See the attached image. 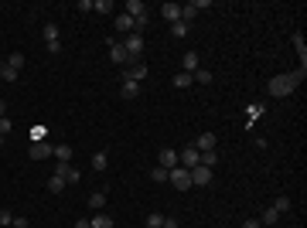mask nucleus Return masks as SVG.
<instances>
[{"label": "nucleus", "instance_id": "nucleus-15", "mask_svg": "<svg viewBox=\"0 0 307 228\" xmlns=\"http://www.w3.org/2000/svg\"><path fill=\"white\" fill-rule=\"evenodd\" d=\"M160 11H164V21H168V24H178V21H181V4H171V0H168Z\"/></svg>", "mask_w": 307, "mask_h": 228}, {"label": "nucleus", "instance_id": "nucleus-18", "mask_svg": "<svg viewBox=\"0 0 307 228\" xmlns=\"http://www.w3.org/2000/svg\"><path fill=\"white\" fill-rule=\"evenodd\" d=\"M89 225L92 228H116L113 225V215H106V211H96V215L89 218Z\"/></svg>", "mask_w": 307, "mask_h": 228}, {"label": "nucleus", "instance_id": "nucleus-6", "mask_svg": "<svg viewBox=\"0 0 307 228\" xmlns=\"http://www.w3.org/2000/svg\"><path fill=\"white\" fill-rule=\"evenodd\" d=\"M109 61H113V65H133V61H130V55H126V48H123V41H113V45H109Z\"/></svg>", "mask_w": 307, "mask_h": 228}, {"label": "nucleus", "instance_id": "nucleus-23", "mask_svg": "<svg viewBox=\"0 0 307 228\" xmlns=\"http://www.w3.org/2000/svg\"><path fill=\"white\" fill-rule=\"evenodd\" d=\"M68 184H65V177H58V174H51V177H48V191L51 194H58V191H65Z\"/></svg>", "mask_w": 307, "mask_h": 228}, {"label": "nucleus", "instance_id": "nucleus-44", "mask_svg": "<svg viewBox=\"0 0 307 228\" xmlns=\"http://www.w3.org/2000/svg\"><path fill=\"white\" fill-rule=\"evenodd\" d=\"M4 140H7V137H0V147H4Z\"/></svg>", "mask_w": 307, "mask_h": 228}, {"label": "nucleus", "instance_id": "nucleus-42", "mask_svg": "<svg viewBox=\"0 0 307 228\" xmlns=\"http://www.w3.org/2000/svg\"><path fill=\"white\" fill-rule=\"evenodd\" d=\"M4 116H7V103H4V99H0V119H4Z\"/></svg>", "mask_w": 307, "mask_h": 228}, {"label": "nucleus", "instance_id": "nucleus-3", "mask_svg": "<svg viewBox=\"0 0 307 228\" xmlns=\"http://www.w3.org/2000/svg\"><path fill=\"white\" fill-rule=\"evenodd\" d=\"M168 181L174 184L178 191H188V187H191V171L178 164V167H171V171H168Z\"/></svg>", "mask_w": 307, "mask_h": 228}, {"label": "nucleus", "instance_id": "nucleus-37", "mask_svg": "<svg viewBox=\"0 0 307 228\" xmlns=\"http://www.w3.org/2000/svg\"><path fill=\"white\" fill-rule=\"evenodd\" d=\"M11 221H14V215H11V211H7V208H0V228H7V225H11Z\"/></svg>", "mask_w": 307, "mask_h": 228}, {"label": "nucleus", "instance_id": "nucleus-10", "mask_svg": "<svg viewBox=\"0 0 307 228\" xmlns=\"http://www.w3.org/2000/svg\"><path fill=\"white\" fill-rule=\"evenodd\" d=\"M178 164L191 171V167H198V164H202V153H198L194 147H188V150H181V153H178Z\"/></svg>", "mask_w": 307, "mask_h": 228}, {"label": "nucleus", "instance_id": "nucleus-27", "mask_svg": "<svg viewBox=\"0 0 307 228\" xmlns=\"http://www.w3.org/2000/svg\"><path fill=\"white\" fill-rule=\"evenodd\" d=\"M55 157H58V164H68V160H72V147L58 143V147H55Z\"/></svg>", "mask_w": 307, "mask_h": 228}, {"label": "nucleus", "instance_id": "nucleus-8", "mask_svg": "<svg viewBox=\"0 0 307 228\" xmlns=\"http://www.w3.org/2000/svg\"><path fill=\"white\" fill-rule=\"evenodd\" d=\"M55 153V143H45V140H38V143H31V150H27V157L31 160H45Z\"/></svg>", "mask_w": 307, "mask_h": 228}, {"label": "nucleus", "instance_id": "nucleus-22", "mask_svg": "<svg viewBox=\"0 0 307 228\" xmlns=\"http://www.w3.org/2000/svg\"><path fill=\"white\" fill-rule=\"evenodd\" d=\"M294 48H297V55H300V69L307 65V45H304V35H294Z\"/></svg>", "mask_w": 307, "mask_h": 228}, {"label": "nucleus", "instance_id": "nucleus-33", "mask_svg": "<svg viewBox=\"0 0 307 228\" xmlns=\"http://www.w3.org/2000/svg\"><path fill=\"white\" fill-rule=\"evenodd\" d=\"M150 181H154V184H164V181H168V171H164V167H154V171H150Z\"/></svg>", "mask_w": 307, "mask_h": 228}, {"label": "nucleus", "instance_id": "nucleus-29", "mask_svg": "<svg viewBox=\"0 0 307 228\" xmlns=\"http://www.w3.org/2000/svg\"><path fill=\"white\" fill-rule=\"evenodd\" d=\"M191 79L198 82V85H212V72H208V69H198V72L191 75Z\"/></svg>", "mask_w": 307, "mask_h": 228}, {"label": "nucleus", "instance_id": "nucleus-5", "mask_svg": "<svg viewBox=\"0 0 307 228\" xmlns=\"http://www.w3.org/2000/svg\"><path fill=\"white\" fill-rule=\"evenodd\" d=\"M144 79H147V65L133 61V65H126V69H123V82H136V85H140Z\"/></svg>", "mask_w": 307, "mask_h": 228}, {"label": "nucleus", "instance_id": "nucleus-43", "mask_svg": "<svg viewBox=\"0 0 307 228\" xmlns=\"http://www.w3.org/2000/svg\"><path fill=\"white\" fill-rule=\"evenodd\" d=\"M242 228H263V225H260V221H246Z\"/></svg>", "mask_w": 307, "mask_h": 228}, {"label": "nucleus", "instance_id": "nucleus-28", "mask_svg": "<svg viewBox=\"0 0 307 228\" xmlns=\"http://www.w3.org/2000/svg\"><path fill=\"white\" fill-rule=\"evenodd\" d=\"M218 164V150H205L202 153V167H215Z\"/></svg>", "mask_w": 307, "mask_h": 228}, {"label": "nucleus", "instance_id": "nucleus-41", "mask_svg": "<svg viewBox=\"0 0 307 228\" xmlns=\"http://www.w3.org/2000/svg\"><path fill=\"white\" fill-rule=\"evenodd\" d=\"M75 228H92V225H89V218H79V221H75Z\"/></svg>", "mask_w": 307, "mask_h": 228}, {"label": "nucleus", "instance_id": "nucleus-38", "mask_svg": "<svg viewBox=\"0 0 307 228\" xmlns=\"http://www.w3.org/2000/svg\"><path fill=\"white\" fill-rule=\"evenodd\" d=\"M191 7H194V11H208V7H212V0H194Z\"/></svg>", "mask_w": 307, "mask_h": 228}, {"label": "nucleus", "instance_id": "nucleus-31", "mask_svg": "<svg viewBox=\"0 0 307 228\" xmlns=\"http://www.w3.org/2000/svg\"><path fill=\"white\" fill-rule=\"evenodd\" d=\"M144 225H147V228H160V225H164V215H160V211H150Z\"/></svg>", "mask_w": 307, "mask_h": 228}, {"label": "nucleus", "instance_id": "nucleus-17", "mask_svg": "<svg viewBox=\"0 0 307 228\" xmlns=\"http://www.w3.org/2000/svg\"><path fill=\"white\" fill-rule=\"evenodd\" d=\"M280 218H284V215H280V211H276V208H266V211H263V218H256V221H260V225L263 228H273V225H276V221H280Z\"/></svg>", "mask_w": 307, "mask_h": 228}, {"label": "nucleus", "instance_id": "nucleus-20", "mask_svg": "<svg viewBox=\"0 0 307 228\" xmlns=\"http://www.w3.org/2000/svg\"><path fill=\"white\" fill-rule=\"evenodd\" d=\"M120 95H123V99H136V95H140V85H136V82H123V85H120Z\"/></svg>", "mask_w": 307, "mask_h": 228}, {"label": "nucleus", "instance_id": "nucleus-39", "mask_svg": "<svg viewBox=\"0 0 307 228\" xmlns=\"http://www.w3.org/2000/svg\"><path fill=\"white\" fill-rule=\"evenodd\" d=\"M11 228H27V218H21V215H14V221H11Z\"/></svg>", "mask_w": 307, "mask_h": 228}, {"label": "nucleus", "instance_id": "nucleus-4", "mask_svg": "<svg viewBox=\"0 0 307 228\" xmlns=\"http://www.w3.org/2000/svg\"><path fill=\"white\" fill-rule=\"evenodd\" d=\"M123 48H126V55H130V61H140V55H144V38L140 35H126Z\"/></svg>", "mask_w": 307, "mask_h": 228}, {"label": "nucleus", "instance_id": "nucleus-11", "mask_svg": "<svg viewBox=\"0 0 307 228\" xmlns=\"http://www.w3.org/2000/svg\"><path fill=\"white\" fill-rule=\"evenodd\" d=\"M198 69H202V58H198V51H184V58H181V72L194 75Z\"/></svg>", "mask_w": 307, "mask_h": 228}, {"label": "nucleus", "instance_id": "nucleus-19", "mask_svg": "<svg viewBox=\"0 0 307 228\" xmlns=\"http://www.w3.org/2000/svg\"><path fill=\"white\" fill-rule=\"evenodd\" d=\"M106 167H109V153H102V150H99V153H92V171L102 174Z\"/></svg>", "mask_w": 307, "mask_h": 228}, {"label": "nucleus", "instance_id": "nucleus-26", "mask_svg": "<svg viewBox=\"0 0 307 228\" xmlns=\"http://www.w3.org/2000/svg\"><path fill=\"white\" fill-rule=\"evenodd\" d=\"M194 17H198V11H194L191 4H181V21L188 24V27H191V21H194Z\"/></svg>", "mask_w": 307, "mask_h": 228}, {"label": "nucleus", "instance_id": "nucleus-2", "mask_svg": "<svg viewBox=\"0 0 307 228\" xmlns=\"http://www.w3.org/2000/svg\"><path fill=\"white\" fill-rule=\"evenodd\" d=\"M123 14H130V17H133L136 35H140V31L150 24V14H147V4H144V0H126V11Z\"/></svg>", "mask_w": 307, "mask_h": 228}, {"label": "nucleus", "instance_id": "nucleus-34", "mask_svg": "<svg viewBox=\"0 0 307 228\" xmlns=\"http://www.w3.org/2000/svg\"><path fill=\"white\" fill-rule=\"evenodd\" d=\"M92 11H96V14H109V11H113V4H109V0H96V4H92Z\"/></svg>", "mask_w": 307, "mask_h": 228}, {"label": "nucleus", "instance_id": "nucleus-30", "mask_svg": "<svg viewBox=\"0 0 307 228\" xmlns=\"http://www.w3.org/2000/svg\"><path fill=\"white\" fill-rule=\"evenodd\" d=\"M290 205H294V201H290V198H284V194H280V198L273 201V208H276L280 215H287V211H290Z\"/></svg>", "mask_w": 307, "mask_h": 228}, {"label": "nucleus", "instance_id": "nucleus-35", "mask_svg": "<svg viewBox=\"0 0 307 228\" xmlns=\"http://www.w3.org/2000/svg\"><path fill=\"white\" fill-rule=\"evenodd\" d=\"M171 35H174V38H184V35H188V24H184V21L171 24Z\"/></svg>", "mask_w": 307, "mask_h": 228}, {"label": "nucleus", "instance_id": "nucleus-21", "mask_svg": "<svg viewBox=\"0 0 307 228\" xmlns=\"http://www.w3.org/2000/svg\"><path fill=\"white\" fill-rule=\"evenodd\" d=\"M89 208H92V211H102V208H106V194H102V191H92L89 194Z\"/></svg>", "mask_w": 307, "mask_h": 228}, {"label": "nucleus", "instance_id": "nucleus-7", "mask_svg": "<svg viewBox=\"0 0 307 228\" xmlns=\"http://www.w3.org/2000/svg\"><path fill=\"white\" fill-rule=\"evenodd\" d=\"M212 184V167H191V187H208Z\"/></svg>", "mask_w": 307, "mask_h": 228}, {"label": "nucleus", "instance_id": "nucleus-13", "mask_svg": "<svg viewBox=\"0 0 307 228\" xmlns=\"http://www.w3.org/2000/svg\"><path fill=\"white\" fill-rule=\"evenodd\" d=\"M215 143H218L215 133H202V137L194 140V150H198V153H205V150H215Z\"/></svg>", "mask_w": 307, "mask_h": 228}, {"label": "nucleus", "instance_id": "nucleus-36", "mask_svg": "<svg viewBox=\"0 0 307 228\" xmlns=\"http://www.w3.org/2000/svg\"><path fill=\"white\" fill-rule=\"evenodd\" d=\"M11 129H14V123L4 116V119H0V137H11Z\"/></svg>", "mask_w": 307, "mask_h": 228}, {"label": "nucleus", "instance_id": "nucleus-9", "mask_svg": "<svg viewBox=\"0 0 307 228\" xmlns=\"http://www.w3.org/2000/svg\"><path fill=\"white\" fill-rule=\"evenodd\" d=\"M45 48L51 51V55L62 51V41H58V27H55V24H45Z\"/></svg>", "mask_w": 307, "mask_h": 228}, {"label": "nucleus", "instance_id": "nucleus-1", "mask_svg": "<svg viewBox=\"0 0 307 228\" xmlns=\"http://www.w3.org/2000/svg\"><path fill=\"white\" fill-rule=\"evenodd\" d=\"M304 75H307V69H300V72H290V75H276V79L270 82V95H276V99H284V95H290V92L304 82Z\"/></svg>", "mask_w": 307, "mask_h": 228}, {"label": "nucleus", "instance_id": "nucleus-12", "mask_svg": "<svg viewBox=\"0 0 307 228\" xmlns=\"http://www.w3.org/2000/svg\"><path fill=\"white\" fill-rule=\"evenodd\" d=\"M55 174H58V177H65V184H75V181L82 177V174L75 171L72 164H55Z\"/></svg>", "mask_w": 307, "mask_h": 228}, {"label": "nucleus", "instance_id": "nucleus-16", "mask_svg": "<svg viewBox=\"0 0 307 228\" xmlns=\"http://www.w3.org/2000/svg\"><path fill=\"white\" fill-rule=\"evenodd\" d=\"M160 164H157V167H164V171H171V167H178V150H168V147H164V150H160Z\"/></svg>", "mask_w": 307, "mask_h": 228}, {"label": "nucleus", "instance_id": "nucleus-14", "mask_svg": "<svg viewBox=\"0 0 307 228\" xmlns=\"http://www.w3.org/2000/svg\"><path fill=\"white\" fill-rule=\"evenodd\" d=\"M116 31H120V35H136L133 17H130V14H116Z\"/></svg>", "mask_w": 307, "mask_h": 228}, {"label": "nucleus", "instance_id": "nucleus-24", "mask_svg": "<svg viewBox=\"0 0 307 228\" xmlns=\"http://www.w3.org/2000/svg\"><path fill=\"white\" fill-rule=\"evenodd\" d=\"M191 75H188V72H178V75H174V89H191Z\"/></svg>", "mask_w": 307, "mask_h": 228}, {"label": "nucleus", "instance_id": "nucleus-40", "mask_svg": "<svg viewBox=\"0 0 307 228\" xmlns=\"http://www.w3.org/2000/svg\"><path fill=\"white\" fill-rule=\"evenodd\" d=\"M160 228H178V218H164V225Z\"/></svg>", "mask_w": 307, "mask_h": 228}, {"label": "nucleus", "instance_id": "nucleus-32", "mask_svg": "<svg viewBox=\"0 0 307 228\" xmlns=\"http://www.w3.org/2000/svg\"><path fill=\"white\" fill-rule=\"evenodd\" d=\"M7 65H11L14 72H21V69H24V55H21V51H14V55L7 58Z\"/></svg>", "mask_w": 307, "mask_h": 228}, {"label": "nucleus", "instance_id": "nucleus-25", "mask_svg": "<svg viewBox=\"0 0 307 228\" xmlns=\"http://www.w3.org/2000/svg\"><path fill=\"white\" fill-rule=\"evenodd\" d=\"M17 75H21V72H14L7 61H0V79L4 82H17Z\"/></svg>", "mask_w": 307, "mask_h": 228}]
</instances>
